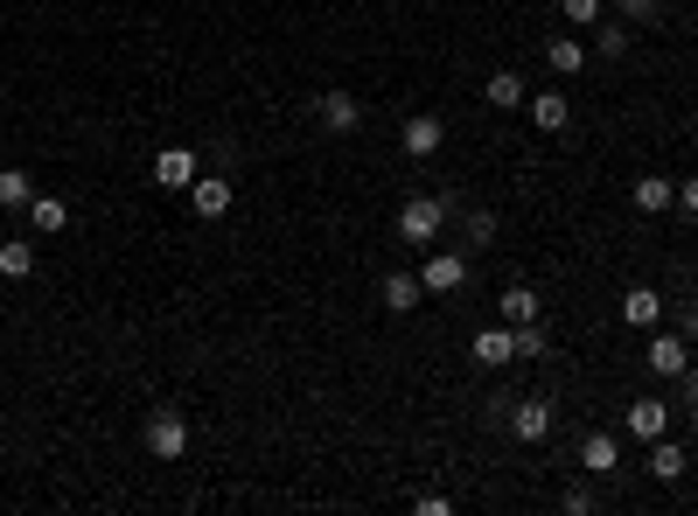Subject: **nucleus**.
I'll use <instances>...</instances> for the list:
<instances>
[{
    "mask_svg": "<svg viewBox=\"0 0 698 516\" xmlns=\"http://www.w3.org/2000/svg\"><path fill=\"white\" fill-rule=\"evenodd\" d=\"M447 209H455V196H405L399 238L405 244H433V238H440V223H447Z\"/></svg>",
    "mask_w": 698,
    "mask_h": 516,
    "instance_id": "f257e3e1",
    "label": "nucleus"
},
{
    "mask_svg": "<svg viewBox=\"0 0 698 516\" xmlns=\"http://www.w3.org/2000/svg\"><path fill=\"white\" fill-rule=\"evenodd\" d=\"M147 454H155V461H182L188 454V418L175 405H161L155 418H147Z\"/></svg>",
    "mask_w": 698,
    "mask_h": 516,
    "instance_id": "f03ea898",
    "label": "nucleus"
},
{
    "mask_svg": "<svg viewBox=\"0 0 698 516\" xmlns=\"http://www.w3.org/2000/svg\"><path fill=\"white\" fill-rule=\"evenodd\" d=\"M231 196H238V188L224 182V175H196V182H188V209H196L203 223H217L224 209H231Z\"/></svg>",
    "mask_w": 698,
    "mask_h": 516,
    "instance_id": "7ed1b4c3",
    "label": "nucleus"
},
{
    "mask_svg": "<svg viewBox=\"0 0 698 516\" xmlns=\"http://www.w3.org/2000/svg\"><path fill=\"white\" fill-rule=\"evenodd\" d=\"M643 363H650L656 377H685V370H691V342L677 335V329H664V335L650 342V356H643Z\"/></svg>",
    "mask_w": 698,
    "mask_h": 516,
    "instance_id": "20e7f679",
    "label": "nucleus"
},
{
    "mask_svg": "<svg viewBox=\"0 0 698 516\" xmlns=\"http://www.w3.org/2000/svg\"><path fill=\"white\" fill-rule=\"evenodd\" d=\"M420 286H426V294H455V286H468V259L461 252H433L420 265Z\"/></svg>",
    "mask_w": 698,
    "mask_h": 516,
    "instance_id": "39448f33",
    "label": "nucleus"
},
{
    "mask_svg": "<svg viewBox=\"0 0 698 516\" xmlns=\"http://www.w3.org/2000/svg\"><path fill=\"white\" fill-rule=\"evenodd\" d=\"M399 140H405V154H412V161H433V154H440V140H447V126L433 119V112H412Z\"/></svg>",
    "mask_w": 698,
    "mask_h": 516,
    "instance_id": "423d86ee",
    "label": "nucleus"
},
{
    "mask_svg": "<svg viewBox=\"0 0 698 516\" xmlns=\"http://www.w3.org/2000/svg\"><path fill=\"white\" fill-rule=\"evenodd\" d=\"M621 321H629V329H656V321H664V294H656V286H629V294H621Z\"/></svg>",
    "mask_w": 698,
    "mask_h": 516,
    "instance_id": "0eeeda50",
    "label": "nucleus"
},
{
    "mask_svg": "<svg viewBox=\"0 0 698 516\" xmlns=\"http://www.w3.org/2000/svg\"><path fill=\"white\" fill-rule=\"evenodd\" d=\"M511 433L524 439V447H538V439L552 433V405H545V398H524V405H511Z\"/></svg>",
    "mask_w": 698,
    "mask_h": 516,
    "instance_id": "6e6552de",
    "label": "nucleus"
},
{
    "mask_svg": "<svg viewBox=\"0 0 698 516\" xmlns=\"http://www.w3.org/2000/svg\"><path fill=\"white\" fill-rule=\"evenodd\" d=\"M671 433V405L664 398H636L629 405V439H664Z\"/></svg>",
    "mask_w": 698,
    "mask_h": 516,
    "instance_id": "1a4fd4ad",
    "label": "nucleus"
},
{
    "mask_svg": "<svg viewBox=\"0 0 698 516\" xmlns=\"http://www.w3.org/2000/svg\"><path fill=\"white\" fill-rule=\"evenodd\" d=\"M580 468L587 474H621V439L615 433H587L580 439Z\"/></svg>",
    "mask_w": 698,
    "mask_h": 516,
    "instance_id": "9d476101",
    "label": "nucleus"
},
{
    "mask_svg": "<svg viewBox=\"0 0 698 516\" xmlns=\"http://www.w3.org/2000/svg\"><path fill=\"white\" fill-rule=\"evenodd\" d=\"M196 175H203V168H196L188 147H161V154H155V182H161V188H188Z\"/></svg>",
    "mask_w": 698,
    "mask_h": 516,
    "instance_id": "9b49d317",
    "label": "nucleus"
},
{
    "mask_svg": "<svg viewBox=\"0 0 698 516\" xmlns=\"http://www.w3.org/2000/svg\"><path fill=\"white\" fill-rule=\"evenodd\" d=\"M314 112H322L329 133H356V126H364V105H356L350 91H322V105H314Z\"/></svg>",
    "mask_w": 698,
    "mask_h": 516,
    "instance_id": "f8f14e48",
    "label": "nucleus"
},
{
    "mask_svg": "<svg viewBox=\"0 0 698 516\" xmlns=\"http://www.w3.org/2000/svg\"><path fill=\"white\" fill-rule=\"evenodd\" d=\"M629 196H636V209H643V217H664V209H677V182H671V175H643Z\"/></svg>",
    "mask_w": 698,
    "mask_h": 516,
    "instance_id": "ddd939ff",
    "label": "nucleus"
},
{
    "mask_svg": "<svg viewBox=\"0 0 698 516\" xmlns=\"http://www.w3.org/2000/svg\"><path fill=\"white\" fill-rule=\"evenodd\" d=\"M476 363H482V370H503V363H517V349H511V321H496V329L476 335Z\"/></svg>",
    "mask_w": 698,
    "mask_h": 516,
    "instance_id": "4468645a",
    "label": "nucleus"
},
{
    "mask_svg": "<svg viewBox=\"0 0 698 516\" xmlns=\"http://www.w3.org/2000/svg\"><path fill=\"white\" fill-rule=\"evenodd\" d=\"M545 64H552L559 78H580V70H587V49H580V35H552V43H545Z\"/></svg>",
    "mask_w": 698,
    "mask_h": 516,
    "instance_id": "2eb2a0df",
    "label": "nucleus"
},
{
    "mask_svg": "<svg viewBox=\"0 0 698 516\" xmlns=\"http://www.w3.org/2000/svg\"><path fill=\"white\" fill-rule=\"evenodd\" d=\"M496 308H503V321H511V329H524V321H538V314H545V300L531 294V286H503Z\"/></svg>",
    "mask_w": 698,
    "mask_h": 516,
    "instance_id": "dca6fc26",
    "label": "nucleus"
},
{
    "mask_svg": "<svg viewBox=\"0 0 698 516\" xmlns=\"http://www.w3.org/2000/svg\"><path fill=\"white\" fill-rule=\"evenodd\" d=\"M420 294H426L420 273H385V308L391 314H412V308H420Z\"/></svg>",
    "mask_w": 698,
    "mask_h": 516,
    "instance_id": "f3484780",
    "label": "nucleus"
},
{
    "mask_svg": "<svg viewBox=\"0 0 698 516\" xmlns=\"http://www.w3.org/2000/svg\"><path fill=\"white\" fill-rule=\"evenodd\" d=\"M482 99L496 105V112H517V105H524V78H517V70H489Z\"/></svg>",
    "mask_w": 698,
    "mask_h": 516,
    "instance_id": "a211bd4d",
    "label": "nucleus"
},
{
    "mask_svg": "<svg viewBox=\"0 0 698 516\" xmlns=\"http://www.w3.org/2000/svg\"><path fill=\"white\" fill-rule=\"evenodd\" d=\"M28 223H35L43 238L70 231V203H64V196H35V203H28Z\"/></svg>",
    "mask_w": 698,
    "mask_h": 516,
    "instance_id": "6ab92c4d",
    "label": "nucleus"
},
{
    "mask_svg": "<svg viewBox=\"0 0 698 516\" xmlns=\"http://www.w3.org/2000/svg\"><path fill=\"white\" fill-rule=\"evenodd\" d=\"M531 119H538V133H565V119H573L565 91H538V99H531Z\"/></svg>",
    "mask_w": 698,
    "mask_h": 516,
    "instance_id": "aec40b11",
    "label": "nucleus"
},
{
    "mask_svg": "<svg viewBox=\"0 0 698 516\" xmlns=\"http://www.w3.org/2000/svg\"><path fill=\"white\" fill-rule=\"evenodd\" d=\"M650 474H656V482H677V474H685V447H677L671 433L650 439Z\"/></svg>",
    "mask_w": 698,
    "mask_h": 516,
    "instance_id": "412c9836",
    "label": "nucleus"
},
{
    "mask_svg": "<svg viewBox=\"0 0 698 516\" xmlns=\"http://www.w3.org/2000/svg\"><path fill=\"white\" fill-rule=\"evenodd\" d=\"M28 203H35V182L22 168H0V209H28Z\"/></svg>",
    "mask_w": 698,
    "mask_h": 516,
    "instance_id": "4be33fe9",
    "label": "nucleus"
},
{
    "mask_svg": "<svg viewBox=\"0 0 698 516\" xmlns=\"http://www.w3.org/2000/svg\"><path fill=\"white\" fill-rule=\"evenodd\" d=\"M0 273H8V279H28V273H35V244H14V238H8V244H0Z\"/></svg>",
    "mask_w": 698,
    "mask_h": 516,
    "instance_id": "5701e85b",
    "label": "nucleus"
},
{
    "mask_svg": "<svg viewBox=\"0 0 698 516\" xmlns=\"http://www.w3.org/2000/svg\"><path fill=\"white\" fill-rule=\"evenodd\" d=\"M511 349H517V363L545 356V329H538V321H524V329H511Z\"/></svg>",
    "mask_w": 698,
    "mask_h": 516,
    "instance_id": "b1692460",
    "label": "nucleus"
},
{
    "mask_svg": "<svg viewBox=\"0 0 698 516\" xmlns=\"http://www.w3.org/2000/svg\"><path fill=\"white\" fill-rule=\"evenodd\" d=\"M629 49V28L621 22H600V35H594V56H621Z\"/></svg>",
    "mask_w": 698,
    "mask_h": 516,
    "instance_id": "393cba45",
    "label": "nucleus"
},
{
    "mask_svg": "<svg viewBox=\"0 0 698 516\" xmlns=\"http://www.w3.org/2000/svg\"><path fill=\"white\" fill-rule=\"evenodd\" d=\"M565 22H600V0H559Z\"/></svg>",
    "mask_w": 698,
    "mask_h": 516,
    "instance_id": "a878e982",
    "label": "nucleus"
},
{
    "mask_svg": "<svg viewBox=\"0 0 698 516\" xmlns=\"http://www.w3.org/2000/svg\"><path fill=\"white\" fill-rule=\"evenodd\" d=\"M656 8L664 0H621V22H656Z\"/></svg>",
    "mask_w": 698,
    "mask_h": 516,
    "instance_id": "bb28decb",
    "label": "nucleus"
},
{
    "mask_svg": "<svg viewBox=\"0 0 698 516\" xmlns=\"http://www.w3.org/2000/svg\"><path fill=\"white\" fill-rule=\"evenodd\" d=\"M565 509H573V516H594V489L573 482V489H565Z\"/></svg>",
    "mask_w": 698,
    "mask_h": 516,
    "instance_id": "cd10ccee",
    "label": "nucleus"
},
{
    "mask_svg": "<svg viewBox=\"0 0 698 516\" xmlns=\"http://www.w3.org/2000/svg\"><path fill=\"white\" fill-rule=\"evenodd\" d=\"M468 238L489 244V238H496V217H489V209H476V217H468Z\"/></svg>",
    "mask_w": 698,
    "mask_h": 516,
    "instance_id": "c85d7f7f",
    "label": "nucleus"
},
{
    "mask_svg": "<svg viewBox=\"0 0 698 516\" xmlns=\"http://www.w3.org/2000/svg\"><path fill=\"white\" fill-rule=\"evenodd\" d=\"M671 385H677V398H685V405H698V363H691L685 377H671Z\"/></svg>",
    "mask_w": 698,
    "mask_h": 516,
    "instance_id": "c756f323",
    "label": "nucleus"
},
{
    "mask_svg": "<svg viewBox=\"0 0 698 516\" xmlns=\"http://www.w3.org/2000/svg\"><path fill=\"white\" fill-rule=\"evenodd\" d=\"M677 203H685V217H698V175H691V182H677Z\"/></svg>",
    "mask_w": 698,
    "mask_h": 516,
    "instance_id": "7c9ffc66",
    "label": "nucleus"
},
{
    "mask_svg": "<svg viewBox=\"0 0 698 516\" xmlns=\"http://www.w3.org/2000/svg\"><path fill=\"white\" fill-rule=\"evenodd\" d=\"M677 335H685V342H698V308H677Z\"/></svg>",
    "mask_w": 698,
    "mask_h": 516,
    "instance_id": "2f4dec72",
    "label": "nucleus"
},
{
    "mask_svg": "<svg viewBox=\"0 0 698 516\" xmlns=\"http://www.w3.org/2000/svg\"><path fill=\"white\" fill-rule=\"evenodd\" d=\"M691 439H698V405H691Z\"/></svg>",
    "mask_w": 698,
    "mask_h": 516,
    "instance_id": "473e14b6",
    "label": "nucleus"
},
{
    "mask_svg": "<svg viewBox=\"0 0 698 516\" xmlns=\"http://www.w3.org/2000/svg\"><path fill=\"white\" fill-rule=\"evenodd\" d=\"M691 294H698V279H691Z\"/></svg>",
    "mask_w": 698,
    "mask_h": 516,
    "instance_id": "72a5a7b5",
    "label": "nucleus"
}]
</instances>
